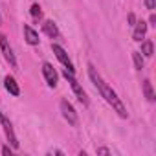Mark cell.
I'll list each match as a JSON object with an SVG mask.
<instances>
[{"mask_svg":"<svg viewBox=\"0 0 156 156\" xmlns=\"http://www.w3.org/2000/svg\"><path fill=\"white\" fill-rule=\"evenodd\" d=\"M88 75H90V79H92V83L98 87V90L101 92V96L105 98V101L108 103V105H112V108L119 114V118H127L129 116V112H127V108H125V105L121 103V99L116 96V92L101 79V75L96 72V68L92 66V64H88Z\"/></svg>","mask_w":156,"mask_h":156,"instance_id":"6da1fadb","label":"cell"},{"mask_svg":"<svg viewBox=\"0 0 156 156\" xmlns=\"http://www.w3.org/2000/svg\"><path fill=\"white\" fill-rule=\"evenodd\" d=\"M64 77L68 79V83L72 85V90H73V94L77 96V99H79V101H81L83 105H88V98H87L85 90L81 88V85H79V83H77V81L73 79V73H72V72H68L66 68H64Z\"/></svg>","mask_w":156,"mask_h":156,"instance_id":"7a4b0ae2","label":"cell"},{"mask_svg":"<svg viewBox=\"0 0 156 156\" xmlns=\"http://www.w3.org/2000/svg\"><path fill=\"white\" fill-rule=\"evenodd\" d=\"M0 123H2V127H4V132H6L9 143H11L15 149H19V140H17V136H15V132H13V125H11V121H9L2 112H0Z\"/></svg>","mask_w":156,"mask_h":156,"instance_id":"3957f363","label":"cell"},{"mask_svg":"<svg viewBox=\"0 0 156 156\" xmlns=\"http://www.w3.org/2000/svg\"><path fill=\"white\" fill-rule=\"evenodd\" d=\"M61 112H62V116L68 119V123H70V125L77 127V123H79V119H77V114H75L73 107H72L66 99H62V101H61Z\"/></svg>","mask_w":156,"mask_h":156,"instance_id":"277c9868","label":"cell"},{"mask_svg":"<svg viewBox=\"0 0 156 156\" xmlns=\"http://www.w3.org/2000/svg\"><path fill=\"white\" fill-rule=\"evenodd\" d=\"M51 50H53V53H55V57H57V59H59V61H61V62H62V64L66 66V70L73 73V72H75V70H73V64H72V61H70V57H68V53L64 51V48H61L59 44H51Z\"/></svg>","mask_w":156,"mask_h":156,"instance_id":"5b68a950","label":"cell"},{"mask_svg":"<svg viewBox=\"0 0 156 156\" xmlns=\"http://www.w3.org/2000/svg\"><path fill=\"white\" fill-rule=\"evenodd\" d=\"M0 48H2V51H4V57H6V61L13 66V68H17V59H15V55H13V51H11V48H9V44H8V39H6V35H2L0 33Z\"/></svg>","mask_w":156,"mask_h":156,"instance_id":"8992f818","label":"cell"},{"mask_svg":"<svg viewBox=\"0 0 156 156\" xmlns=\"http://www.w3.org/2000/svg\"><path fill=\"white\" fill-rule=\"evenodd\" d=\"M42 73H44V79H46V83H48V87H55L57 85V72H55V68L50 64V62H44L42 64Z\"/></svg>","mask_w":156,"mask_h":156,"instance_id":"52a82bcc","label":"cell"},{"mask_svg":"<svg viewBox=\"0 0 156 156\" xmlns=\"http://www.w3.org/2000/svg\"><path fill=\"white\" fill-rule=\"evenodd\" d=\"M24 37H26V42L31 44V46H37L39 41H41V39H39V33H37L31 26H28V24L24 26Z\"/></svg>","mask_w":156,"mask_h":156,"instance_id":"ba28073f","label":"cell"},{"mask_svg":"<svg viewBox=\"0 0 156 156\" xmlns=\"http://www.w3.org/2000/svg\"><path fill=\"white\" fill-rule=\"evenodd\" d=\"M134 26H136V28H134L132 39H134L136 42H141V39H143V37H145V33H147V22L140 20V22H136Z\"/></svg>","mask_w":156,"mask_h":156,"instance_id":"9c48e42d","label":"cell"},{"mask_svg":"<svg viewBox=\"0 0 156 156\" xmlns=\"http://www.w3.org/2000/svg\"><path fill=\"white\" fill-rule=\"evenodd\" d=\"M4 87H6V90H8L11 96H19V94H20V88H19L17 81L13 79V77H9V75L4 79Z\"/></svg>","mask_w":156,"mask_h":156,"instance_id":"30bf717a","label":"cell"},{"mask_svg":"<svg viewBox=\"0 0 156 156\" xmlns=\"http://www.w3.org/2000/svg\"><path fill=\"white\" fill-rule=\"evenodd\" d=\"M42 30H44V33H46L48 37H51V39H57V37H59V30H57V26H55L53 20H46V22L42 24Z\"/></svg>","mask_w":156,"mask_h":156,"instance_id":"8fae6325","label":"cell"},{"mask_svg":"<svg viewBox=\"0 0 156 156\" xmlns=\"http://www.w3.org/2000/svg\"><path fill=\"white\" fill-rule=\"evenodd\" d=\"M143 94H145L147 101H151V103L156 99V96H154V90H152V85H151V81H149V79H145V81H143Z\"/></svg>","mask_w":156,"mask_h":156,"instance_id":"7c38bea8","label":"cell"},{"mask_svg":"<svg viewBox=\"0 0 156 156\" xmlns=\"http://www.w3.org/2000/svg\"><path fill=\"white\" fill-rule=\"evenodd\" d=\"M141 53L145 57H152V41H143L141 42Z\"/></svg>","mask_w":156,"mask_h":156,"instance_id":"4fadbf2b","label":"cell"},{"mask_svg":"<svg viewBox=\"0 0 156 156\" xmlns=\"http://www.w3.org/2000/svg\"><path fill=\"white\" fill-rule=\"evenodd\" d=\"M132 61H134L136 70H143V57L140 51H132Z\"/></svg>","mask_w":156,"mask_h":156,"instance_id":"5bb4252c","label":"cell"},{"mask_svg":"<svg viewBox=\"0 0 156 156\" xmlns=\"http://www.w3.org/2000/svg\"><path fill=\"white\" fill-rule=\"evenodd\" d=\"M31 15H33L35 19H41L42 11H41V6H39V4H33V6H31Z\"/></svg>","mask_w":156,"mask_h":156,"instance_id":"9a60e30c","label":"cell"},{"mask_svg":"<svg viewBox=\"0 0 156 156\" xmlns=\"http://www.w3.org/2000/svg\"><path fill=\"white\" fill-rule=\"evenodd\" d=\"M145 6H147V9H154L156 8V0H145Z\"/></svg>","mask_w":156,"mask_h":156,"instance_id":"2e32d148","label":"cell"},{"mask_svg":"<svg viewBox=\"0 0 156 156\" xmlns=\"http://www.w3.org/2000/svg\"><path fill=\"white\" fill-rule=\"evenodd\" d=\"M2 154H4V156H11V149H9L8 145H4V147H2Z\"/></svg>","mask_w":156,"mask_h":156,"instance_id":"e0dca14e","label":"cell"},{"mask_svg":"<svg viewBox=\"0 0 156 156\" xmlns=\"http://www.w3.org/2000/svg\"><path fill=\"white\" fill-rule=\"evenodd\" d=\"M129 24H130V26L136 24V17H134V13H129Z\"/></svg>","mask_w":156,"mask_h":156,"instance_id":"ac0fdd59","label":"cell"},{"mask_svg":"<svg viewBox=\"0 0 156 156\" xmlns=\"http://www.w3.org/2000/svg\"><path fill=\"white\" fill-rule=\"evenodd\" d=\"M98 154H110V151L105 149V147H101V149H98Z\"/></svg>","mask_w":156,"mask_h":156,"instance_id":"d6986e66","label":"cell"},{"mask_svg":"<svg viewBox=\"0 0 156 156\" xmlns=\"http://www.w3.org/2000/svg\"><path fill=\"white\" fill-rule=\"evenodd\" d=\"M149 22H151V26H156V15H151Z\"/></svg>","mask_w":156,"mask_h":156,"instance_id":"ffe728a7","label":"cell"},{"mask_svg":"<svg viewBox=\"0 0 156 156\" xmlns=\"http://www.w3.org/2000/svg\"><path fill=\"white\" fill-rule=\"evenodd\" d=\"M0 24H2V17H0Z\"/></svg>","mask_w":156,"mask_h":156,"instance_id":"44dd1931","label":"cell"}]
</instances>
